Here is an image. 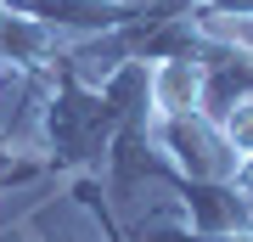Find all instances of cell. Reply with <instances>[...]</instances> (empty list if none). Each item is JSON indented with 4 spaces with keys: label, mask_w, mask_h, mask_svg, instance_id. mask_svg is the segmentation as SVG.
<instances>
[{
    "label": "cell",
    "mask_w": 253,
    "mask_h": 242,
    "mask_svg": "<svg viewBox=\"0 0 253 242\" xmlns=\"http://www.w3.org/2000/svg\"><path fill=\"white\" fill-rule=\"evenodd\" d=\"M219 130H225L231 152H248V158H253V96H248V101H236V107L225 113V124H219Z\"/></svg>",
    "instance_id": "cell-2"
},
{
    "label": "cell",
    "mask_w": 253,
    "mask_h": 242,
    "mask_svg": "<svg viewBox=\"0 0 253 242\" xmlns=\"http://www.w3.org/2000/svg\"><path fill=\"white\" fill-rule=\"evenodd\" d=\"M203 96H208V73H203V62H191V56H169V62H158V73H152V101H158L169 118L197 113Z\"/></svg>",
    "instance_id": "cell-1"
}]
</instances>
